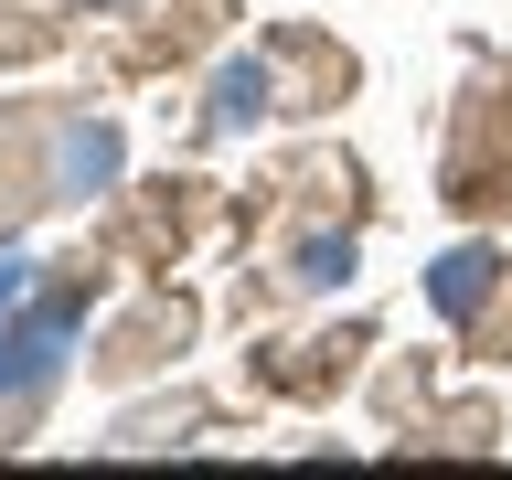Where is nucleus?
I'll use <instances>...</instances> for the list:
<instances>
[{"label":"nucleus","mask_w":512,"mask_h":480,"mask_svg":"<svg viewBox=\"0 0 512 480\" xmlns=\"http://www.w3.org/2000/svg\"><path fill=\"white\" fill-rule=\"evenodd\" d=\"M11 288H22V267H11V256H0V310H11Z\"/></svg>","instance_id":"1"}]
</instances>
